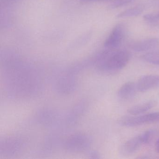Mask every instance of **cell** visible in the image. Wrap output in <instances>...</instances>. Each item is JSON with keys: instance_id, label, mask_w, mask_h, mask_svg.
<instances>
[{"instance_id": "cell-7", "label": "cell", "mask_w": 159, "mask_h": 159, "mask_svg": "<svg viewBox=\"0 0 159 159\" xmlns=\"http://www.w3.org/2000/svg\"><path fill=\"white\" fill-rule=\"evenodd\" d=\"M137 88L136 84L129 82L125 84L118 91V96L122 99H129L135 94Z\"/></svg>"}, {"instance_id": "cell-12", "label": "cell", "mask_w": 159, "mask_h": 159, "mask_svg": "<svg viewBox=\"0 0 159 159\" xmlns=\"http://www.w3.org/2000/svg\"><path fill=\"white\" fill-rule=\"evenodd\" d=\"M102 1H105V0H80V2L84 4V3H91V2Z\"/></svg>"}, {"instance_id": "cell-2", "label": "cell", "mask_w": 159, "mask_h": 159, "mask_svg": "<svg viewBox=\"0 0 159 159\" xmlns=\"http://www.w3.org/2000/svg\"><path fill=\"white\" fill-rule=\"evenodd\" d=\"M153 134V130H149L129 139L123 144L120 148V152L124 156H129L134 154L143 144H146L150 141Z\"/></svg>"}, {"instance_id": "cell-13", "label": "cell", "mask_w": 159, "mask_h": 159, "mask_svg": "<svg viewBox=\"0 0 159 159\" xmlns=\"http://www.w3.org/2000/svg\"><path fill=\"white\" fill-rule=\"evenodd\" d=\"M155 150L157 152H159V139L156 141L155 144Z\"/></svg>"}, {"instance_id": "cell-9", "label": "cell", "mask_w": 159, "mask_h": 159, "mask_svg": "<svg viewBox=\"0 0 159 159\" xmlns=\"http://www.w3.org/2000/svg\"><path fill=\"white\" fill-rule=\"evenodd\" d=\"M142 11L143 10L140 7H134L120 13L117 15V17L118 18H124L134 17L141 14Z\"/></svg>"}, {"instance_id": "cell-6", "label": "cell", "mask_w": 159, "mask_h": 159, "mask_svg": "<svg viewBox=\"0 0 159 159\" xmlns=\"http://www.w3.org/2000/svg\"><path fill=\"white\" fill-rule=\"evenodd\" d=\"M159 44V39L152 38L134 43L131 45V47L135 52H144L154 49Z\"/></svg>"}, {"instance_id": "cell-11", "label": "cell", "mask_w": 159, "mask_h": 159, "mask_svg": "<svg viewBox=\"0 0 159 159\" xmlns=\"http://www.w3.org/2000/svg\"><path fill=\"white\" fill-rule=\"evenodd\" d=\"M134 1V0H114L110 5V8L111 9H116L129 4Z\"/></svg>"}, {"instance_id": "cell-5", "label": "cell", "mask_w": 159, "mask_h": 159, "mask_svg": "<svg viewBox=\"0 0 159 159\" xmlns=\"http://www.w3.org/2000/svg\"><path fill=\"white\" fill-rule=\"evenodd\" d=\"M139 92H145L159 86V75H150L142 76L136 83Z\"/></svg>"}, {"instance_id": "cell-3", "label": "cell", "mask_w": 159, "mask_h": 159, "mask_svg": "<svg viewBox=\"0 0 159 159\" xmlns=\"http://www.w3.org/2000/svg\"><path fill=\"white\" fill-rule=\"evenodd\" d=\"M159 122V112H153L141 116H127L122 118L120 122L122 125L128 127L139 126L146 124Z\"/></svg>"}, {"instance_id": "cell-1", "label": "cell", "mask_w": 159, "mask_h": 159, "mask_svg": "<svg viewBox=\"0 0 159 159\" xmlns=\"http://www.w3.org/2000/svg\"><path fill=\"white\" fill-rule=\"evenodd\" d=\"M131 55L126 51H107L97 57L98 68L105 71H113L121 69L130 60Z\"/></svg>"}, {"instance_id": "cell-8", "label": "cell", "mask_w": 159, "mask_h": 159, "mask_svg": "<svg viewBox=\"0 0 159 159\" xmlns=\"http://www.w3.org/2000/svg\"><path fill=\"white\" fill-rule=\"evenodd\" d=\"M156 104L155 100H151L142 104L133 106L127 110L129 114L136 115L144 113L153 108Z\"/></svg>"}, {"instance_id": "cell-10", "label": "cell", "mask_w": 159, "mask_h": 159, "mask_svg": "<svg viewBox=\"0 0 159 159\" xmlns=\"http://www.w3.org/2000/svg\"><path fill=\"white\" fill-rule=\"evenodd\" d=\"M144 20L150 24H155L159 22V13L145 15L143 17Z\"/></svg>"}, {"instance_id": "cell-4", "label": "cell", "mask_w": 159, "mask_h": 159, "mask_svg": "<svg viewBox=\"0 0 159 159\" xmlns=\"http://www.w3.org/2000/svg\"><path fill=\"white\" fill-rule=\"evenodd\" d=\"M125 27L123 24L116 25L105 41V47L111 50L118 48L125 36Z\"/></svg>"}]
</instances>
